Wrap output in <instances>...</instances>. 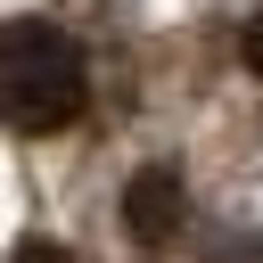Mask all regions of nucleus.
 I'll return each mask as SVG.
<instances>
[{"label":"nucleus","mask_w":263,"mask_h":263,"mask_svg":"<svg viewBox=\"0 0 263 263\" xmlns=\"http://www.w3.org/2000/svg\"><path fill=\"white\" fill-rule=\"evenodd\" d=\"M90 107V58L66 25L49 16H16L0 25V123L41 140V132H66L74 115Z\"/></svg>","instance_id":"obj_1"},{"label":"nucleus","mask_w":263,"mask_h":263,"mask_svg":"<svg viewBox=\"0 0 263 263\" xmlns=\"http://www.w3.org/2000/svg\"><path fill=\"white\" fill-rule=\"evenodd\" d=\"M181 222H189V189H181V173H173V164H140V173L123 181V230H132L140 247H173Z\"/></svg>","instance_id":"obj_2"},{"label":"nucleus","mask_w":263,"mask_h":263,"mask_svg":"<svg viewBox=\"0 0 263 263\" xmlns=\"http://www.w3.org/2000/svg\"><path fill=\"white\" fill-rule=\"evenodd\" d=\"M205 263H263V238H247V230H238V238H222Z\"/></svg>","instance_id":"obj_3"},{"label":"nucleus","mask_w":263,"mask_h":263,"mask_svg":"<svg viewBox=\"0 0 263 263\" xmlns=\"http://www.w3.org/2000/svg\"><path fill=\"white\" fill-rule=\"evenodd\" d=\"M8 263H74V255H66V247H58V238H25V247H16V255H8Z\"/></svg>","instance_id":"obj_4"},{"label":"nucleus","mask_w":263,"mask_h":263,"mask_svg":"<svg viewBox=\"0 0 263 263\" xmlns=\"http://www.w3.org/2000/svg\"><path fill=\"white\" fill-rule=\"evenodd\" d=\"M238 58H247V74L263 82V16H247V33H238Z\"/></svg>","instance_id":"obj_5"}]
</instances>
